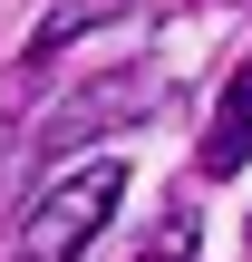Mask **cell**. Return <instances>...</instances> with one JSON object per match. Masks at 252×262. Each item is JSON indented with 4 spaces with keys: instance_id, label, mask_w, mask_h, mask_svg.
<instances>
[{
    "instance_id": "cell-3",
    "label": "cell",
    "mask_w": 252,
    "mask_h": 262,
    "mask_svg": "<svg viewBox=\"0 0 252 262\" xmlns=\"http://www.w3.org/2000/svg\"><path fill=\"white\" fill-rule=\"evenodd\" d=\"M194 243H204V233H194V214H175V224L146 243V262H194Z\"/></svg>"
},
{
    "instance_id": "cell-2",
    "label": "cell",
    "mask_w": 252,
    "mask_h": 262,
    "mask_svg": "<svg viewBox=\"0 0 252 262\" xmlns=\"http://www.w3.org/2000/svg\"><path fill=\"white\" fill-rule=\"evenodd\" d=\"M243 165H252V58L223 78V107L204 126V175H243Z\"/></svg>"
},
{
    "instance_id": "cell-1",
    "label": "cell",
    "mask_w": 252,
    "mask_h": 262,
    "mask_svg": "<svg viewBox=\"0 0 252 262\" xmlns=\"http://www.w3.org/2000/svg\"><path fill=\"white\" fill-rule=\"evenodd\" d=\"M117 194H126V165H117V156H97V165L58 175V185H49V194L29 204V224H19L10 262H78L87 243H97V233H107Z\"/></svg>"
}]
</instances>
